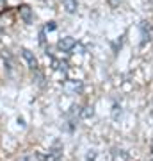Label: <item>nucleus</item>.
Masks as SVG:
<instances>
[{"label":"nucleus","instance_id":"1","mask_svg":"<svg viewBox=\"0 0 153 161\" xmlns=\"http://www.w3.org/2000/svg\"><path fill=\"white\" fill-rule=\"evenodd\" d=\"M139 31H141V45H146L148 41L153 38V25L150 22H141L139 23Z\"/></svg>","mask_w":153,"mask_h":161},{"label":"nucleus","instance_id":"2","mask_svg":"<svg viewBox=\"0 0 153 161\" xmlns=\"http://www.w3.org/2000/svg\"><path fill=\"white\" fill-rule=\"evenodd\" d=\"M75 47H77V41L71 36H64V38H61V40L57 41V48L61 52H71Z\"/></svg>","mask_w":153,"mask_h":161},{"label":"nucleus","instance_id":"3","mask_svg":"<svg viewBox=\"0 0 153 161\" xmlns=\"http://www.w3.org/2000/svg\"><path fill=\"white\" fill-rule=\"evenodd\" d=\"M61 159H63V143L55 142V143L52 145V149L48 150L46 161H61Z\"/></svg>","mask_w":153,"mask_h":161},{"label":"nucleus","instance_id":"4","mask_svg":"<svg viewBox=\"0 0 153 161\" xmlns=\"http://www.w3.org/2000/svg\"><path fill=\"white\" fill-rule=\"evenodd\" d=\"M18 13H20V18L23 20V23L30 25V23L34 22V11L30 9V6H27V4H22V6L18 7Z\"/></svg>","mask_w":153,"mask_h":161},{"label":"nucleus","instance_id":"5","mask_svg":"<svg viewBox=\"0 0 153 161\" xmlns=\"http://www.w3.org/2000/svg\"><path fill=\"white\" fill-rule=\"evenodd\" d=\"M20 52H22V58H23V61L27 63L28 68L30 70H38V59H36L34 52H30L28 48H25V47H23Z\"/></svg>","mask_w":153,"mask_h":161},{"label":"nucleus","instance_id":"6","mask_svg":"<svg viewBox=\"0 0 153 161\" xmlns=\"http://www.w3.org/2000/svg\"><path fill=\"white\" fill-rule=\"evenodd\" d=\"M63 7L66 9V13L73 14V13H77V9H79V2H77V0H63Z\"/></svg>","mask_w":153,"mask_h":161},{"label":"nucleus","instance_id":"7","mask_svg":"<svg viewBox=\"0 0 153 161\" xmlns=\"http://www.w3.org/2000/svg\"><path fill=\"white\" fill-rule=\"evenodd\" d=\"M82 82L80 80H68L66 82V90H69V92H73V93H77V92H82Z\"/></svg>","mask_w":153,"mask_h":161},{"label":"nucleus","instance_id":"8","mask_svg":"<svg viewBox=\"0 0 153 161\" xmlns=\"http://www.w3.org/2000/svg\"><path fill=\"white\" fill-rule=\"evenodd\" d=\"M57 29V25H55V22H48L45 25V32H52V31H55Z\"/></svg>","mask_w":153,"mask_h":161},{"label":"nucleus","instance_id":"9","mask_svg":"<svg viewBox=\"0 0 153 161\" xmlns=\"http://www.w3.org/2000/svg\"><path fill=\"white\" fill-rule=\"evenodd\" d=\"M96 159V150H89L87 156H85V161H94Z\"/></svg>","mask_w":153,"mask_h":161},{"label":"nucleus","instance_id":"10","mask_svg":"<svg viewBox=\"0 0 153 161\" xmlns=\"http://www.w3.org/2000/svg\"><path fill=\"white\" fill-rule=\"evenodd\" d=\"M107 2H109V6H110V7H118L121 0H107Z\"/></svg>","mask_w":153,"mask_h":161},{"label":"nucleus","instance_id":"11","mask_svg":"<svg viewBox=\"0 0 153 161\" xmlns=\"http://www.w3.org/2000/svg\"><path fill=\"white\" fill-rule=\"evenodd\" d=\"M20 161H36V159H34V156H23Z\"/></svg>","mask_w":153,"mask_h":161},{"label":"nucleus","instance_id":"12","mask_svg":"<svg viewBox=\"0 0 153 161\" xmlns=\"http://www.w3.org/2000/svg\"><path fill=\"white\" fill-rule=\"evenodd\" d=\"M0 34H2V23H0Z\"/></svg>","mask_w":153,"mask_h":161},{"label":"nucleus","instance_id":"13","mask_svg":"<svg viewBox=\"0 0 153 161\" xmlns=\"http://www.w3.org/2000/svg\"><path fill=\"white\" fill-rule=\"evenodd\" d=\"M151 154H153V142H151Z\"/></svg>","mask_w":153,"mask_h":161},{"label":"nucleus","instance_id":"14","mask_svg":"<svg viewBox=\"0 0 153 161\" xmlns=\"http://www.w3.org/2000/svg\"><path fill=\"white\" fill-rule=\"evenodd\" d=\"M151 161H153V154H151Z\"/></svg>","mask_w":153,"mask_h":161}]
</instances>
